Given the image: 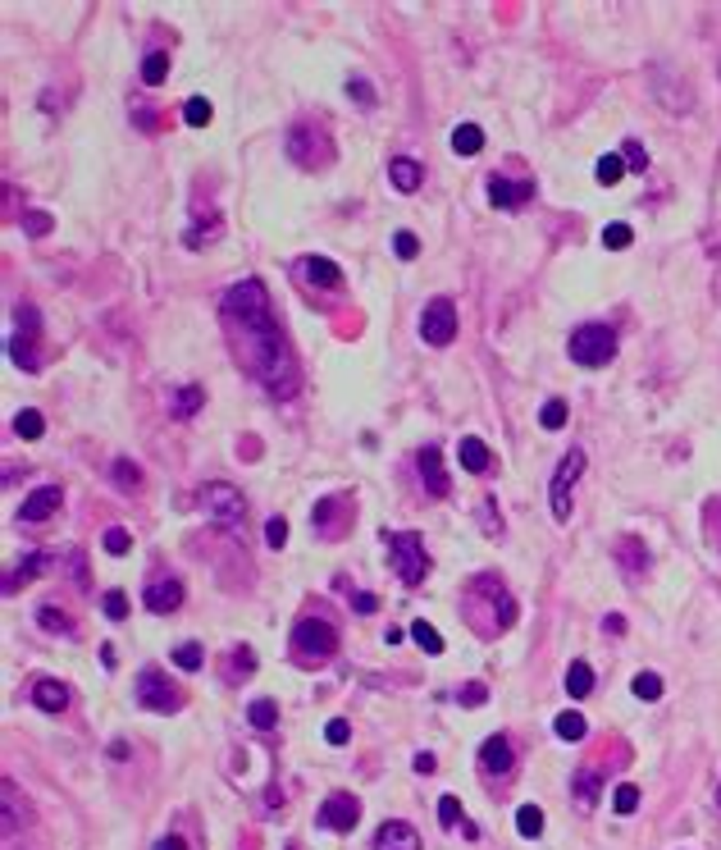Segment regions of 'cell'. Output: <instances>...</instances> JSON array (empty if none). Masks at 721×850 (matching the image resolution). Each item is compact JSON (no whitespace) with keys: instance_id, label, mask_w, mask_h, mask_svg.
Wrapping results in <instances>:
<instances>
[{"instance_id":"cell-1","label":"cell","mask_w":721,"mask_h":850,"mask_svg":"<svg viewBox=\"0 0 721 850\" xmlns=\"http://www.w3.org/2000/svg\"><path fill=\"white\" fill-rule=\"evenodd\" d=\"M224 325L233 334V353L237 362H243L261 384H265V394L274 398H293L297 394V357H293V347L284 343V334H278L274 325V312H269V288L261 279H243V284H233L224 293Z\"/></svg>"},{"instance_id":"cell-2","label":"cell","mask_w":721,"mask_h":850,"mask_svg":"<svg viewBox=\"0 0 721 850\" xmlns=\"http://www.w3.org/2000/svg\"><path fill=\"white\" fill-rule=\"evenodd\" d=\"M466 617L479 636H498L516 622V599L507 595V586L498 576H475L470 581V599H466Z\"/></svg>"},{"instance_id":"cell-3","label":"cell","mask_w":721,"mask_h":850,"mask_svg":"<svg viewBox=\"0 0 721 850\" xmlns=\"http://www.w3.org/2000/svg\"><path fill=\"white\" fill-rule=\"evenodd\" d=\"M196 504H202L206 521H215L224 535H243L247 504H243V494H237L228 480H211V485H202V494H196Z\"/></svg>"},{"instance_id":"cell-4","label":"cell","mask_w":721,"mask_h":850,"mask_svg":"<svg viewBox=\"0 0 721 850\" xmlns=\"http://www.w3.org/2000/svg\"><path fill=\"white\" fill-rule=\"evenodd\" d=\"M567 347H571V362H576V366L598 371V366H608V362L617 357V334H612L608 325H580Z\"/></svg>"},{"instance_id":"cell-5","label":"cell","mask_w":721,"mask_h":850,"mask_svg":"<svg viewBox=\"0 0 721 850\" xmlns=\"http://www.w3.org/2000/svg\"><path fill=\"white\" fill-rule=\"evenodd\" d=\"M388 539V554H393V567L402 576V586H420L425 571H429V558H425V539L416 530H397V535H384Z\"/></svg>"},{"instance_id":"cell-6","label":"cell","mask_w":721,"mask_h":850,"mask_svg":"<svg viewBox=\"0 0 721 850\" xmlns=\"http://www.w3.org/2000/svg\"><path fill=\"white\" fill-rule=\"evenodd\" d=\"M288 156H293L302 170H319V165H329L334 142H329L325 129H315V124H293V129H288Z\"/></svg>"},{"instance_id":"cell-7","label":"cell","mask_w":721,"mask_h":850,"mask_svg":"<svg viewBox=\"0 0 721 850\" xmlns=\"http://www.w3.org/2000/svg\"><path fill=\"white\" fill-rule=\"evenodd\" d=\"M293 649H297V659H329L338 649L334 622H325V617H302L293 627Z\"/></svg>"},{"instance_id":"cell-8","label":"cell","mask_w":721,"mask_h":850,"mask_svg":"<svg viewBox=\"0 0 721 850\" xmlns=\"http://www.w3.org/2000/svg\"><path fill=\"white\" fill-rule=\"evenodd\" d=\"M580 476H584V448H571L562 462H557L552 489H548V498H552V517H557V521H567V517H571V489H576Z\"/></svg>"},{"instance_id":"cell-9","label":"cell","mask_w":721,"mask_h":850,"mask_svg":"<svg viewBox=\"0 0 721 850\" xmlns=\"http://www.w3.org/2000/svg\"><path fill=\"white\" fill-rule=\"evenodd\" d=\"M420 338H425L429 347H448V343L457 338V306H452V297H434V302L425 306Z\"/></svg>"},{"instance_id":"cell-10","label":"cell","mask_w":721,"mask_h":850,"mask_svg":"<svg viewBox=\"0 0 721 850\" xmlns=\"http://www.w3.org/2000/svg\"><path fill=\"white\" fill-rule=\"evenodd\" d=\"M137 704H146L151 713H174L178 709V690L170 686V677L160 668H142L137 672Z\"/></svg>"},{"instance_id":"cell-11","label":"cell","mask_w":721,"mask_h":850,"mask_svg":"<svg viewBox=\"0 0 721 850\" xmlns=\"http://www.w3.org/2000/svg\"><path fill=\"white\" fill-rule=\"evenodd\" d=\"M37 312L32 306H23L19 312V334L10 338V357H14V366H23V371H42V353H37Z\"/></svg>"},{"instance_id":"cell-12","label":"cell","mask_w":721,"mask_h":850,"mask_svg":"<svg viewBox=\"0 0 721 850\" xmlns=\"http://www.w3.org/2000/svg\"><path fill=\"white\" fill-rule=\"evenodd\" d=\"M319 823H325L329 832H352V828L360 823V804H356V796L334 791L325 804H319Z\"/></svg>"},{"instance_id":"cell-13","label":"cell","mask_w":721,"mask_h":850,"mask_svg":"<svg viewBox=\"0 0 721 850\" xmlns=\"http://www.w3.org/2000/svg\"><path fill=\"white\" fill-rule=\"evenodd\" d=\"M60 485H42V489H32L28 498H23V508H19V521H28V526H37V521H46L55 508H60Z\"/></svg>"},{"instance_id":"cell-14","label":"cell","mask_w":721,"mask_h":850,"mask_svg":"<svg viewBox=\"0 0 721 850\" xmlns=\"http://www.w3.org/2000/svg\"><path fill=\"white\" fill-rule=\"evenodd\" d=\"M297 275H302L311 288H338V284H343V270H338L329 256H302V261H297Z\"/></svg>"},{"instance_id":"cell-15","label":"cell","mask_w":721,"mask_h":850,"mask_svg":"<svg viewBox=\"0 0 721 850\" xmlns=\"http://www.w3.org/2000/svg\"><path fill=\"white\" fill-rule=\"evenodd\" d=\"M375 850H420V832L402 819H388L379 832H375Z\"/></svg>"},{"instance_id":"cell-16","label":"cell","mask_w":721,"mask_h":850,"mask_svg":"<svg viewBox=\"0 0 721 850\" xmlns=\"http://www.w3.org/2000/svg\"><path fill=\"white\" fill-rule=\"evenodd\" d=\"M420 480H425V489L434 494V498H443L452 485H448V471H443V448H420Z\"/></svg>"},{"instance_id":"cell-17","label":"cell","mask_w":721,"mask_h":850,"mask_svg":"<svg viewBox=\"0 0 721 850\" xmlns=\"http://www.w3.org/2000/svg\"><path fill=\"white\" fill-rule=\"evenodd\" d=\"M142 604H146L151 612H174V608L183 604V581H174V576H160V581L146 586Z\"/></svg>"},{"instance_id":"cell-18","label":"cell","mask_w":721,"mask_h":850,"mask_svg":"<svg viewBox=\"0 0 721 850\" xmlns=\"http://www.w3.org/2000/svg\"><path fill=\"white\" fill-rule=\"evenodd\" d=\"M535 197V183H511V179H489V202L493 206H502V211H511V206H526Z\"/></svg>"},{"instance_id":"cell-19","label":"cell","mask_w":721,"mask_h":850,"mask_svg":"<svg viewBox=\"0 0 721 850\" xmlns=\"http://www.w3.org/2000/svg\"><path fill=\"white\" fill-rule=\"evenodd\" d=\"M511 763H516L511 741H507V737H489L485 750H479V768H485V772H498V778H502V772H511Z\"/></svg>"},{"instance_id":"cell-20","label":"cell","mask_w":721,"mask_h":850,"mask_svg":"<svg viewBox=\"0 0 721 850\" xmlns=\"http://www.w3.org/2000/svg\"><path fill=\"white\" fill-rule=\"evenodd\" d=\"M32 704L42 709V713H60V709L69 704V690H64L55 677H42V681L32 686Z\"/></svg>"},{"instance_id":"cell-21","label":"cell","mask_w":721,"mask_h":850,"mask_svg":"<svg viewBox=\"0 0 721 850\" xmlns=\"http://www.w3.org/2000/svg\"><path fill=\"white\" fill-rule=\"evenodd\" d=\"M388 179H393L397 192H416L425 174H420V165H416L411 156H393V161H388Z\"/></svg>"},{"instance_id":"cell-22","label":"cell","mask_w":721,"mask_h":850,"mask_svg":"<svg viewBox=\"0 0 721 850\" xmlns=\"http://www.w3.org/2000/svg\"><path fill=\"white\" fill-rule=\"evenodd\" d=\"M457 457H461V467H466V471H475V476H485V471H489V462H493V457H489V448H485V439H475V435H466V439H461Z\"/></svg>"},{"instance_id":"cell-23","label":"cell","mask_w":721,"mask_h":850,"mask_svg":"<svg viewBox=\"0 0 721 850\" xmlns=\"http://www.w3.org/2000/svg\"><path fill=\"white\" fill-rule=\"evenodd\" d=\"M452 151L457 156H479V151H485V129L479 124H457L452 129Z\"/></svg>"},{"instance_id":"cell-24","label":"cell","mask_w":721,"mask_h":850,"mask_svg":"<svg viewBox=\"0 0 721 850\" xmlns=\"http://www.w3.org/2000/svg\"><path fill=\"white\" fill-rule=\"evenodd\" d=\"M617 554H621V571H626V576H639V571L649 567V549L639 545L634 535H626V539H621V545H617Z\"/></svg>"},{"instance_id":"cell-25","label":"cell","mask_w":721,"mask_h":850,"mask_svg":"<svg viewBox=\"0 0 721 850\" xmlns=\"http://www.w3.org/2000/svg\"><path fill=\"white\" fill-rule=\"evenodd\" d=\"M46 567H51V558H46V554H28V562H19V567L5 576V595H14L19 586H28L32 576H37V571H46Z\"/></svg>"},{"instance_id":"cell-26","label":"cell","mask_w":721,"mask_h":850,"mask_svg":"<svg viewBox=\"0 0 721 850\" xmlns=\"http://www.w3.org/2000/svg\"><path fill=\"white\" fill-rule=\"evenodd\" d=\"M703 539H708V549L721 558V498H708L703 504Z\"/></svg>"},{"instance_id":"cell-27","label":"cell","mask_w":721,"mask_h":850,"mask_svg":"<svg viewBox=\"0 0 721 850\" xmlns=\"http://www.w3.org/2000/svg\"><path fill=\"white\" fill-rule=\"evenodd\" d=\"M202 403H206V394L196 389V384H187V389L170 394V412H174V416H196V412H202Z\"/></svg>"},{"instance_id":"cell-28","label":"cell","mask_w":721,"mask_h":850,"mask_svg":"<svg viewBox=\"0 0 721 850\" xmlns=\"http://www.w3.org/2000/svg\"><path fill=\"white\" fill-rule=\"evenodd\" d=\"M552 731H557V737H562V741H584L589 722H584L576 709H567V713H557V718H552Z\"/></svg>"},{"instance_id":"cell-29","label":"cell","mask_w":721,"mask_h":850,"mask_svg":"<svg viewBox=\"0 0 721 850\" xmlns=\"http://www.w3.org/2000/svg\"><path fill=\"white\" fill-rule=\"evenodd\" d=\"M567 690H571V700H589L593 668H589V663H571V668H567Z\"/></svg>"},{"instance_id":"cell-30","label":"cell","mask_w":721,"mask_h":850,"mask_svg":"<svg viewBox=\"0 0 721 850\" xmlns=\"http://www.w3.org/2000/svg\"><path fill=\"white\" fill-rule=\"evenodd\" d=\"M14 435H19V439H42V435H46V421H42V412L23 407V412L14 416Z\"/></svg>"},{"instance_id":"cell-31","label":"cell","mask_w":721,"mask_h":850,"mask_svg":"<svg viewBox=\"0 0 721 850\" xmlns=\"http://www.w3.org/2000/svg\"><path fill=\"white\" fill-rule=\"evenodd\" d=\"M516 832L520 837H539L543 832V809L539 804H520L516 809Z\"/></svg>"},{"instance_id":"cell-32","label":"cell","mask_w":721,"mask_h":850,"mask_svg":"<svg viewBox=\"0 0 721 850\" xmlns=\"http://www.w3.org/2000/svg\"><path fill=\"white\" fill-rule=\"evenodd\" d=\"M183 120H187L192 129H206V124L215 120V110H211V101H206V96H192V101L183 105Z\"/></svg>"},{"instance_id":"cell-33","label":"cell","mask_w":721,"mask_h":850,"mask_svg":"<svg viewBox=\"0 0 721 850\" xmlns=\"http://www.w3.org/2000/svg\"><path fill=\"white\" fill-rule=\"evenodd\" d=\"M37 622H42L46 631H55V636H73V617L60 612V608H42V612H37Z\"/></svg>"},{"instance_id":"cell-34","label":"cell","mask_w":721,"mask_h":850,"mask_svg":"<svg viewBox=\"0 0 721 850\" xmlns=\"http://www.w3.org/2000/svg\"><path fill=\"white\" fill-rule=\"evenodd\" d=\"M411 640H416V645H420L425 654H443V636H438V631H434V627L425 622V617H420V622L411 627Z\"/></svg>"},{"instance_id":"cell-35","label":"cell","mask_w":721,"mask_h":850,"mask_svg":"<svg viewBox=\"0 0 721 850\" xmlns=\"http://www.w3.org/2000/svg\"><path fill=\"white\" fill-rule=\"evenodd\" d=\"M247 718H252V727H261V731H269V727L278 722V704H274V700H252V709H247Z\"/></svg>"},{"instance_id":"cell-36","label":"cell","mask_w":721,"mask_h":850,"mask_svg":"<svg viewBox=\"0 0 721 850\" xmlns=\"http://www.w3.org/2000/svg\"><path fill=\"white\" fill-rule=\"evenodd\" d=\"M165 73H170V55H165V51H151V55L142 60V79H146V83H165Z\"/></svg>"},{"instance_id":"cell-37","label":"cell","mask_w":721,"mask_h":850,"mask_svg":"<svg viewBox=\"0 0 721 850\" xmlns=\"http://www.w3.org/2000/svg\"><path fill=\"white\" fill-rule=\"evenodd\" d=\"M539 425H543V430H562V425H567V403H562V398H548L543 412H539Z\"/></svg>"},{"instance_id":"cell-38","label":"cell","mask_w":721,"mask_h":850,"mask_svg":"<svg viewBox=\"0 0 721 850\" xmlns=\"http://www.w3.org/2000/svg\"><path fill=\"white\" fill-rule=\"evenodd\" d=\"M630 690L639 695V700H662V677H658V672H639V677L630 681Z\"/></svg>"},{"instance_id":"cell-39","label":"cell","mask_w":721,"mask_h":850,"mask_svg":"<svg viewBox=\"0 0 721 850\" xmlns=\"http://www.w3.org/2000/svg\"><path fill=\"white\" fill-rule=\"evenodd\" d=\"M19 224H23L28 238H46V234H51V215H46V211H23Z\"/></svg>"},{"instance_id":"cell-40","label":"cell","mask_w":721,"mask_h":850,"mask_svg":"<svg viewBox=\"0 0 721 850\" xmlns=\"http://www.w3.org/2000/svg\"><path fill=\"white\" fill-rule=\"evenodd\" d=\"M256 672V654L252 649H233L228 654V677L237 681V677H252Z\"/></svg>"},{"instance_id":"cell-41","label":"cell","mask_w":721,"mask_h":850,"mask_svg":"<svg viewBox=\"0 0 721 850\" xmlns=\"http://www.w3.org/2000/svg\"><path fill=\"white\" fill-rule=\"evenodd\" d=\"M593 174H598V183H617V179L626 174V156H612V151H608V156L598 161V170H593Z\"/></svg>"},{"instance_id":"cell-42","label":"cell","mask_w":721,"mask_h":850,"mask_svg":"<svg viewBox=\"0 0 721 850\" xmlns=\"http://www.w3.org/2000/svg\"><path fill=\"white\" fill-rule=\"evenodd\" d=\"M630 238H634V234H630V224H621V220L603 229V247H612V252H626V247H630Z\"/></svg>"},{"instance_id":"cell-43","label":"cell","mask_w":721,"mask_h":850,"mask_svg":"<svg viewBox=\"0 0 721 850\" xmlns=\"http://www.w3.org/2000/svg\"><path fill=\"white\" fill-rule=\"evenodd\" d=\"M576 800H580V804H593V800H598V772H593V768H584L580 778H576Z\"/></svg>"},{"instance_id":"cell-44","label":"cell","mask_w":721,"mask_h":850,"mask_svg":"<svg viewBox=\"0 0 721 850\" xmlns=\"http://www.w3.org/2000/svg\"><path fill=\"white\" fill-rule=\"evenodd\" d=\"M114 480H119V489H137V485H142V471L133 467L128 457H119V462H114Z\"/></svg>"},{"instance_id":"cell-45","label":"cell","mask_w":721,"mask_h":850,"mask_svg":"<svg viewBox=\"0 0 721 850\" xmlns=\"http://www.w3.org/2000/svg\"><path fill=\"white\" fill-rule=\"evenodd\" d=\"M174 663H178L183 672H196V668H202V645H192V640L178 645V649H174Z\"/></svg>"},{"instance_id":"cell-46","label":"cell","mask_w":721,"mask_h":850,"mask_svg":"<svg viewBox=\"0 0 721 850\" xmlns=\"http://www.w3.org/2000/svg\"><path fill=\"white\" fill-rule=\"evenodd\" d=\"M438 823H443V828H457V823H461V800H457V796L438 800ZM461 828H466V823H461Z\"/></svg>"},{"instance_id":"cell-47","label":"cell","mask_w":721,"mask_h":850,"mask_svg":"<svg viewBox=\"0 0 721 850\" xmlns=\"http://www.w3.org/2000/svg\"><path fill=\"white\" fill-rule=\"evenodd\" d=\"M0 796H5V832H14L19 828V791H14L10 778H5V787H0Z\"/></svg>"},{"instance_id":"cell-48","label":"cell","mask_w":721,"mask_h":850,"mask_svg":"<svg viewBox=\"0 0 721 850\" xmlns=\"http://www.w3.org/2000/svg\"><path fill=\"white\" fill-rule=\"evenodd\" d=\"M612 809H617V814H634V809H639V787H617V796H612Z\"/></svg>"},{"instance_id":"cell-49","label":"cell","mask_w":721,"mask_h":850,"mask_svg":"<svg viewBox=\"0 0 721 850\" xmlns=\"http://www.w3.org/2000/svg\"><path fill=\"white\" fill-rule=\"evenodd\" d=\"M128 549H133V535L124 526H110L105 530V554H128Z\"/></svg>"},{"instance_id":"cell-50","label":"cell","mask_w":721,"mask_h":850,"mask_svg":"<svg viewBox=\"0 0 721 850\" xmlns=\"http://www.w3.org/2000/svg\"><path fill=\"white\" fill-rule=\"evenodd\" d=\"M265 545H269V549H284V545H288V521H284V517H269V526H265Z\"/></svg>"},{"instance_id":"cell-51","label":"cell","mask_w":721,"mask_h":850,"mask_svg":"<svg viewBox=\"0 0 721 850\" xmlns=\"http://www.w3.org/2000/svg\"><path fill=\"white\" fill-rule=\"evenodd\" d=\"M485 700H489V686H479V681L461 686V704H466V709H479V704H485Z\"/></svg>"},{"instance_id":"cell-52","label":"cell","mask_w":721,"mask_h":850,"mask_svg":"<svg viewBox=\"0 0 721 850\" xmlns=\"http://www.w3.org/2000/svg\"><path fill=\"white\" fill-rule=\"evenodd\" d=\"M393 252H397V256H402V261H411V256L420 252V243H416V234H407V229H402V234H397V238H393Z\"/></svg>"},{"instance_id":"cell-53","label":"cell","mask_w":721,"mask_h":850,"mask_svg":"<svg viewBox=\"0 0 721 850\" xmlns=\"http://www.w3.org/2000/svg\"><path fill=\"white\" fill-rule=\"evenodd\" d=\"M347 737H352V727H347L343 718H329V727H325V741H329V746H347Z\"/></svg>"},{"instance_id":"cell-54","label":"cell","mask_w":721,"mask_h":850,"mask_svg":"<svg viewBox=\"0 0 721 850\" xmlns=\"http://www.w3.org/2000/svg\"><path fill=\"white\" fill-rule=\"evenodd\" d=\"M105 617H114V622H119V617H128V599L119 595V590L105 595Z\"/></svg>"},{"instance_id":"cell-55","label":"cell","mask_w":721,"mask_h":850,"mask_svg":"<svg viewBox=\"0 0 721 850\" xmlns=\"http://www.w3.org/2000/svg\"><path fill=\"white\" fill-rule=\"evenodd\" d=\"M626 165L630 170H649V156H644V146H639V142H626Z\"/></svg>"},{"instance_id":"cell-56","label":"cell","mask_w":721,"mask_h":850,"mask_svg":"<svg viewBox=\"0 0 721 850\" xmlns=\"http://www.w3.org/2000/svg\"><path fill=\"white\" fill-rule=\"evenodd\" d=\"M347 92H352L356 101H366V105H375V92L366 88V79H352V83H347Z\"/></svg>"},{"instance_id":"cell-57","label":"cell","mask_w":721,"mask_h":850,"mask_svg":"<svg viewBox=\"0 0 721 850\" xmlns=\"http://www.w3.org/2000/svg\"><path fill=\"white\" fill-rule=\"evenodd\" d=\"M352 608H356V612H375V608H379V599H375V595H366V590H356V595H352Z\"/></svg>"},{"instance_id":"cell-58","label":"cell","mask_w":721,"mask_h":850,"mask_svg":"<svg viewBox=\"0 0 721 850\" xmlns=\"http://www.w3.org/2000/svg\"><path fill=\"white\" fill-rule=\"evenodd\" d=\"M603 631H608V636H626V617H621V612L603 617Z\"/></svg>"},{"instance_id":"cell-59","label":"cell","mask_w":721,"mask_h":850,"mask_svg":"<svg viewBox=\"0 0 721 850\" xmlns=\"http://www.w3.org/2000/svg\"><path fill=\"white\" fill-rule=\"evenodd\" d=\"M416 772H434V754L420 750V754H416Z\"/></svg>"},{"instance_id":"cell-60","label":"cell","mask_w":721,"mask_h":850,"mask_svg":"<svg viewBox=\"0 0 721 850\" xmlns=\"http://www.w3.org/2000/svg\"><path fill=\"white\" fill-rule=\"evenodd\" d=\"M160 850H187V846H183V837H165V841H160Z\"/></svg>"},{"instance_id":"cell-61","label":"cell","mask_w":721,"mask_h":850,"mask_svg":"<svg viewBox=\"0 0 721 850\" xmlns=\"http://www.w3.org/2000/svg\"><path fill=\"white\" fill-rule=\"evenodd\" d=\"M717 804H721V787H717Z\"/></svg>"}]
</instances>
